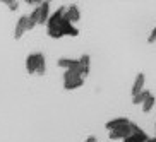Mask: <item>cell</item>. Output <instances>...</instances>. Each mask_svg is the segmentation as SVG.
Masks as SVG:
<instances>
[{
    "instance_id": "obj_1",
    "label": "cell",
    "mask_w": 156,
    "mask_h": 142,
    "mask_svg": "<svg viewBox=\"0 0 156 142\" xmlns=\"http://www.w3.org/2000/svg\"><path fill=\"white\" fill-rule=\"evenodd\" d=\"M65 10H67V7H60V9L57 10V12H53L51 17L48 19L46 33H48V36L53 38V40H58V38H62V36H77L79 34V29L65 17Z\"/></svg>"
},
{
    "instance_id": "obj_2",
    "label": "cell",
    "mask_w": 156,
    "mask_h": 142,
    "mask_svg": "<svg viewBox=\"0 0 156 142\" xmlns=\"http://www.w3.org/2000/svg\"><path fill=\"white\" fill-rule=\"evenodd\" d=\"M26 72L45 75L46 72V60L43 53H31L26 57Z\"/></svg>"
},
{
    "instance_id": "obj_3",
    "label": "cell",
    "mask_w": 156,
    "mask_h": 142,
    "mask_svg": "<svg viewBox=\"0 0 156 142\" xmlns=\"http://www.w3.org/2000/svg\"><path fill=\"white\" fill-rule=\"evenodd\" d=\"M84 84V77L79 75V74L72 72V70H65L64 74V87L67 91H72V89H77Z\"/></svg>"
},
{
    "instance_id": "obj_4",
    "label": "cell",
    "mask_w": 156,
    "mask_h": 142,
    "mask_svg": "<svg viewBox=\"0 0 156 142\" xmlns=\"http://www.w3.org/2000/svg\"><path fill=\"white\" fill-rule=\"evenodd\" d=\"M130 125V120L125 118V116H119V118H113V120H108L105 123L106 130L108 132H113V130H119V128H124Z\"/></svg>"
},
{
    "instance_id": "obj_5",
    "label": "cell",
    "mask_w": 156,
    "mask_h": 142,
    "mask_svg": "<svg viewBox=\"0 0 156 142\" xmlns=\"http://www.w3.org/2000/svg\"><path fill=\"white\" fill-rule=\"evenodd\" d=\"M91 58H89V55H81L79 57V67L77 70H72V72L79 74V75H83V77H87L89 75V67H91Z\"/></svg>"
},
{
    "instance_id": "obj_6",
    "label": "cell",
    "mask_w": 156,
    "mask_h": 142,
    "mask_svg": "<svg viewBox=\"0 0 156 142\" xmlns=\"http://www.w3.org/2000/svg\"><path fill=\"white\" fill-rule=\"evenodd\" d=\"M28 21H29V16H21L16 24V29H14V38L16 40H21L23 34L28 31Z\"/></svg>"
},
{
    "instance_id": "obj_7",
    "label": "cell",
    "mask_w": 156,
    "mask_h": 142,
    "mask_svg": "<svg viewBox=\"0 0 156 142\" xmlns=\"http://www.w3.org/2000/svg\"><path fill=\"white\" fill-rule=\"evenodd\" d=\"M132 135V130H130V125L129 127H124V128H119V130H113V132L108 133V137L112 140H125L127 137Z\"/></svg>"
},
{
    "instance_id": "obj_8",
    "label": "cell",
    "mask_w": 156,
    "mask_h": 142,
    "mask_svg": "<svg viewBox=\"0 0 156 142\" xmlns=\"http://www.w3.org/2000/svg\"><path fill=\"white\" fill-rule=\"evenodd\" d=\"M57 65L58 67H62V69H65V70H77V67H79V58L76 60V58H58L57 60Z\"/></svg>"
},
{
    "instance_id": "obj_9",
    "label": "cell",
    "mask_w": 156,
    "mask_h": 142,
    "mask_svg": "<svg viewBox=\"0 0 156 142\" xmlns=\"http://www.w3.org/2000/svg\"><path fill=\"white\" fill-rule=\"evenodd\" d=\"M144 82H146V75L142 72H139L136 75V79H134V84H132V96H136V94L144 91Z\"/></svg>"
},
{
    "instance_id": "obj_10",
    "label": "cell",
    "mask_w": 156,
    "mask_h": 142,
    "mask_svg": "<svg viewBox=\"0 0 156 142\" xmlns=\"http://www.w3.org/2000/svg\"><path fill=\"white\" fill-rule=\"evenodd\" d=\"M40 10V24H48V19L51 17L50 16V4L48 2H41V5L38 7Z\"/></svg>"
},
{
    "instance_id": "obj_11",
    "label": "cell",
    "mask_w": 156,
    "mask_h": 142,
    "mask_svg": "<svg viewBox=\"0 0 156 142\" xmlns=\"http://www.w3.org/2000/svg\"><path fill=\"white\" fill-rule=\"evenodd\" d=\"M130 130H132V135L134 137H137L141 142H147L149 140V135H147L144 130H142L141 127H139L137 123H134V122H130Z\"/></svg>"
},
{
    "instance_id": "obj_12",
    "label": "cell",
    "mask_w": 156,
    "mask_h": 142,
    "mask_svg": "<svg viewBox=\"0 0 156 142\" xmlns=\"http://www.w3.org/2000/svg\"><path fill=\"white\" fill-rule=\"evenodd\" d=\"M65 17L69 19L70 23H77L79 19H81V12H79L77 5H69L67 7V10H65Z\"/></svg>"
},
{
    "instance_id": "obj_13",
    "label": "cell",
    "mask_w": 156,
    "mask_h": 142,
    "mask_svg": "<svg viewBox=\"0 0 156 142\" xmlns=\"http://www.w3.org/2000/svg\"><path fill=\"white\" fill-rule=\"evenodd\" d=\"M149 94H151V92L144 89L142 92H139V94H136V96H132V103H134L136 106H137V105H141V106H142V105H144V101L147 99V96H149Z\"/></svg>"
},
{
    "instance_id": "obj_14",
    "label": "cell",
    "mask_w": 156,
    "mask_h": 142,
    "mask_svg": "<svg viewBox=\"0 0 156 142\" xmlns=\"http://www.w3.org/2000/svg\"><path fill=\"white\" fill-rule=\"evenodd\" d=\"M154 103H156V98L153 96V94H149V96H147V99L144 101V105H142V111H144V113H149V111L153 110Z\"/></svg>"
},
{
    "instance_id": "obj_15",
    "label": "cell",
    "mask_w": 156,
    "mask_h": 142,
    "mask_svg": "<svg viewBox=\"0 0 156 142\" xmlns=\"http://www.w3.org/2000/svg\"><path fill=\"white\" fill-rule=\"evenodd\" d=\"M5 5H7L10 10H17L19 9V2H14V0H5Z\"/></svg>"
},
{
    "instance_id": "obj_16",
    "label": "cell",
    "mask_w": 156,
    "mask_h": 142,
    "mask_svg": "<svg viewBox=\"0 0 156 142\" xmlns=\"http://www.w3.org/2000/svg\"><path fill=\"white\" fill-rule=\"evenodd\" d=\"M156 41V28L151 31V34H149V38H147V43H154Z\"/></svg>"
},
{
    "instance_id": "obj_17",
    "label": "cell",
    "mask_w": 156,
    "mask_h": 142,
    "mask_svg": "<svg viewBox=\"0 0 156 142\" xmlns=\"http://www.w3.org/2000/svg\"><path fill=\"white\" fill-rule=\"evenodd\" d=\"M124 142H141V140H139L137 137H134V135H130V137H127Z\"/></svg>"
},
{
    "instance_id": "obj_18",
    "label": "cell",
    "mask_w": 156,
    "mask_h": 142,
    "mask_svg": "<svg viewBox=\"0 0 156 142\" xmlns=\"http://www.w3.org/2000/svg\"><path fill=\"white\" fill-rule=\"evenodd\" d=\"M84 142H98V140H96V139H94V137H93V135H91V137H87V139H86V140H84Z\"/></svg>"
},
{
    "instance_id": "obj_19",
    "label": "cell",
    "mask_w": 156,
    "mask_h": 142,
    "mask_svg": "<svg viewBox=\"0 0 156 142\" xmlns=\"http://www.w3.org/2000/svg\"><path fill=\"white\" fill-rule=\"evenodd\" d=\"M147 142H156V137H149V140Z\"/></svg>"
}]
</instances>
